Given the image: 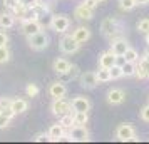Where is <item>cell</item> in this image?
Instances as JSON below:
<instances>
[{"label":"cell","mask_w":149,"mask_h":144,"mask_svg":"<svg viewBox=\"0 0 149 144\" xmlns=\"http://www.w3.org/2000/svg\"><path fill=\"white\" fill-rule=\"evenodd\" d=\"M59 122H61L65 129H70V127L74 126V112H69V114H65V116H62Z\"/></svg>","instance_id":"cell-25"},{"label":"cell","mask_w":149,"mask_h":144,"mask_svg":"<svg viewBox=\"0 0 149 144\" xmlns=\"http://www.w3.org/2000/svg\"><path fill=\"white\" fill-rule=\"evenodd\" d=\"M95 76H97V81H99V82H111V81H112L111 70H109L107 67H99V70L95 72Z\"/></svg>","instance_id":"cell-22"},{"label":"cell","mask_w":149,"mask_h":144,"mask_svg":"<svg viewBox=\"0 0 149 144\" xmlns=\"http://www.w3.org/2000/svg\"><path fill=\"white\" fill-rule=\"evenodd\" d=\"M119 7L124 12H129V10H132L136 7V2L134 0H119Z\"/></svg>","instance_id":"cell-28"},{"label":"cell","mask_w":149,"mask_h":144,"mask_svg":"<svg viewBox=\"0 0 149 144\" xmlns=\"http://www.w3.org/2000/svg\"><path fill=\"white\" fill-rule=\"evenodd\" d=\"M82 5H84V7H87V8H91V10H95L97 5H99V2H97V0H84V2H82Z\"/></svg>","instance_id":"cell-34"},{"label":"cell","mask_w":149,"mask_h":144,"mask_svg":"<svg viewBox=\"0 0 149 144\" xmlns=\"http://www.w3.org/2000/svg\"><path fill=\"white\" fill-rule=\"evenodd\" d=\"M8 124H10V119L0 114V129H5V127H8Z\"/></svg>","instance_id":"cell-39"},{"label":"cell","mask_w":149,"mask_h":144,"mask_svg":"<svg viewBox=\"0 0 149 144\" xmlns=\"http://www.w3.org/2000/svg\"><path fill=\"white\" fill-rule=\"evenodd\" d=\"M109 70H111V77H112V81H114V79H121L122 77V67L121 65H116L114 64Z\"/></svg>","instance_id":"cell-31"},{"label":"cell","mask_w":149,"mask_h":144,"mask_svg":"<svg viewBox=\"0 0 149 144\" xmlns=\"http://www.w3.org/2000/svg\"><path fill=\"white\" fill-rule=\"evenodd\" d=\"M122 55L126 57V61L127 62H137L139 61V54H137V50L132 49V47H127V50H126Z\"/></svg>","instance_id":"cell-26"},{"label":"cell","mask_w":149,"mask_h":144,"mask_svg":"<svg viewBox=\"0 0 149 144\" xmlns=\"http://www.w3.org/2000/svg\"><path fill=\"white\" fill-rule=\"evenodd\" d=\"M141 64L146 67V72H148V77H149V61L148 59H141Z\"/></svg>","instance_id":"cell-42"},{"label":"cell","mask_w":149,"mask_h":144,"mask_svg":"<svg viewBox=\"0 0 149 144\" xmlns=\"http://www.w3.org/2000/svg\"><path fill=\"white\" fill-rule=\"evenodd\" d=\"M12 14L15 15V19H19V20L22 22V19H24V15H25V12H27V7L24 5V3H20V2H17V5H15L12 10H10Z\"/></svg>","instance_id":"cell-23"},{"label":"cell","mask_w":149,"mask_h":144,"mask_svg":"<svg viewBox=\"0 0 149 144\" xmlns=\"http://www.w3.org/2000/svg\"><path fill=\"white\" fill-rule=\"evenodd\" d=\"M97 2H99V3H101V2H106V0H97Z\"/></svg>","instance_id":"cell-45"},{"label":"cell","mask_w":149,"mask_h":144,"mask_svg":"<svg viewBox=\"0 0 149 144\" xmlns=\"http://www.w3.org/2000/svg\"><path fill=\"white\" fill-rule=\"evenodd\" d=\"M122 67V77H134L136 76V62H124Z\"/></svg>","instance_id":"cell-21"},{"label":"cell","mask_w":149,"mask_h":144,"mask_svg":"<svg viewBox=\"0 0 149 144\" xmlns=\"http://www.w3.org/2000/svg\"><path fill=\"white\" fill-rule=\"evenodd\" d=\"M27 39H29L30 49H32V50H37V52L45 50V49L49 47V42H50L49 35L45 34L44 30H40V32H37V34H34V35H30V37H27Z\"/></svg>","instance_id":"cell-2"},{"label":"cell","mask_w":149,"mask_h":144,"mask_svg":"<svg viewBox=\"0 0 149 144\" xmlns=\"http://www.w3.org/2000/svg\"><path fill=\"white\" fill-rule=\"evenodd\" d=\"M137 30L142 32V34H148L149 32V19H142V20L137 22Z\"/></svg>","instance_id":"cell-32"},{"label":"cell","mask_w":149,"mask_h":144,"mask_svg":"<svg viewBox=\"0 0 149 144\" xmlns=\"http://www.w3.org/2000/svg\"><path fill=\"white\" fill-rule=\"evenodd\" d=\"M81 86L84 89H95L97 86H99V81H97V76H95V72H81Z\"/></svg>","instance_id":"cell-9"},{"label":"cell","mask_w":149,"mask_h":144,"mask_svg":"<svg viewBox=\"0 0 149 144\" xmlns=\"http://www.w3.org/2000/svg\"><path fill=\"white\" fill-rule=\"evenodd\" d=\"M141 119L144 122H149V104L148 106H144L141 109Z\"/></svg>","instance_id":"cell-35"},{"label":"cell","mask_w":149,"mask_h":144,"mask_svg":"<svg viewBox=\"0 0 149 144\" xmlns=\"http://www.w3.org/2000/svg\"><path fill=\"white\" fill-rule=\"evenodd\" d=\"M7 44H8V35H7V32L0 30V47H3V45H7Z\"/></svg>","instance_id":"cell-37"},{"label":"cell","mask_w":149,"mask_h":144,"mask_svg":"<svg viewBox=\"0 0 149 144\" xmlns=\"http://www.w3.org/2000/svg\"><path fill=\"white\" fill-rule=\"evenodd\" d=\"M72 37H74L75 40H77V42L82 45V44H86V42L91 39V29L81 25V27H77L74 32H72Z\"/></svg>","instance_id":"cell-16"},{"label":"cell","mask_w":149,"mask_h":144,"mask_svg":"<svg viewBox=\"0 0 149 144\" xmlns=\"http://www.w3.org/2000/svg\"><path fill=\"white\" fill-rule=\"evenodd\" d=\"M70 106H72V111H74V112H89V111H91V101L84 96L72 97Z\"/></svg>","instance_id":"cell-8"},{"label":"cell","mask_w":149,"mask_h":144,"mask_svg":"<svg viewBox=\"0 0 149 144\" xmlns=\"http://www.w3.org/2000/svg\"><path fill=\"white\" fill-rule=\"evenodd\" d=\"M49 94H50V97H54V99L65 97V94H67V87H65V84L64 82L55 81V82L50 84V87H49Z\"/></svg>","instance_id":"cell-12"},{"label":"cell","mask_w":149,"mask_h":144,"mask_svg":"<svg viewBox=\"0 0 149 144\" xmlns=\"http://www.w3.org/2000/svg\"><path fill=\"white\" fill-rule=\"evenodd\" d=\"M19 2H20V0H19Z\"/></svg>","instance_id":"cell-46"},{"label":"cell","mask_w":149,"mask_h":144,"mask_svg":"<svg viewBox=\"0 0 149 144\" xmlns=\"http://www.w3.org/2000/svg\"><path fill=\"white\" fill-rule=\"evenodd\" d=\"M50 111H52V114L57 117H62L69 114V112H72V106H70V101H67L65 97H61V99H54V102L50 106Z\"/></svg>","instance_id":"cell-6"},{"label":"cell","mask_w":149,"mask_h":144,"mask_svg":"<svg viewBox=\"0 0 149 144\" xmlns=\"http://www.w3.org/2000/svg\"><path fill=\"white\" fill-rule=\"evenodd\" d=\"M47 134H49V137H50V141H61V139L65 137L67 131H65V127H64L61 122H57V124H52V126L49 127Z\"/></svg>","instance_id":"cell-13"},{"label":"cell","mask_w":149,"mask_h":144,"mask_svg":"<svg viewBox=\"0 0 149 144\" xmlns=\"http://www.w3.org/2000/svg\"><path fill=\"white\" fill-rule=\"evenodd\" d=\"M124 99H126V94H124V90L122 89L114 87V89H111L107 92V102L112 104V106H119V104H122L124 102Z\"/></svg>","instance_id":"cell-14"},{"label":"cell","mask_w":149,"mask_h":144,"mask_svg":"<svg viewBox=\"0 0 149 144\" xmlns=\"http://www.w3.org/2000/svg\"><path fill=\"white\" fill-rule=\"evenodd\" d=\"M50 27H52V30L59 32V34H65L69 30V27H70V19L64 14L52 15V19H50Z\"/></svg>","instance_id":"cell-5"},{"label":"cell","mask_w":149,"mask_h":144,"mask_svg":"<svg viewBox=\"0 0 149 144\" xmlns=\"http://www.w3.org/2000/svg\"><path fill=\"white\" fill-rule=\"evenodd\" d=\"M10 104H12V99H8V97H0V111L5 109V107H10Z\"/></svg>","instance_id":"cell-36"},{"label":"cell","mask_w":149,"mask_h":144,"mask_svg":"<svg viewBox=\"0 0 149 144\" xmlns=\"http://www.w3.org/2000/svg\"><path fill=\"white\" fill-rule=\"evenodd\" d=\"M40 30H44L42 29V24L39 20H24L22 22V34L25 35V37H30V35L37 34V32H40Z\"/></svg>","instance_id":"cell-10"},{"label":"cell","mask_w":149,"mask_h":144,"mask_svg":"<svg viewBox=\"0 0 149 144\" xmlns=\"http://www.w3.org/2000/svg\"><path fill=\"white\" fill-rule=\"evenodd\" d=\"M79 47H81V44L72 37V34L64 35L61 39V42H59V49H61L64 54H75L79 50Z\"/></svg>","instance_id":"cell-7"},{"label":"cell","mask_w":149,"mask_h":144,"mask_svg":"<svg viewBox=\"0 0 149 144\" xmlns=\"http://www.w3.org/2000/svg\"><path fill=\"white\" fill-rule=\"evenodd\" d=\"M25 92H27V96H29V97H35V96H39L40 89H39V86H37V84H27V87H25Z\"/></svg>","instance_id":"cell-29"},{"label":"cell","mask_w":149,"mask_h":144,"mask_svg":"<svg viewBox=\"0 0 149 144\" xmlns=\"http://www.w3.org/2000/svg\"><path fill=\"white\" fill-rule=\"evenodd\" d=\"M10 107L14 109L15 114H24V112L29 109V102L25 99H22V97H17V99H12Z\"/></svg>","instance_id":"cell-19"},{"label":"cell","mask_w":149,"mask_h":144,"mask_svg":"<svg viewBox=\"0 0 149 144\" xmlns=\"http://www.w3.org/2000/svg\"><path fill=\"white\" fill-rule=\"evenodd\" d=\"M37 2H39V0H20V3H24L27 8H29V7H34Z\"/></svg>","instance_id":"cell-40"},{"label":"cell","mask_w":149,"mask_h":144,"mask_svg":"<svg viewBox=\"0 0 149 144\" xmlns=\"http://www.w3.org/2000/svg\"><path fill=\"white\" fill-rule=\"evenodd\" d=\"M127 47H129V42L124 39V37H119V39H112L111 40V52L114 55H122L126 50H127Z\"/></svg>","instance_id":"cell-11"},{"label":"cell","mask_w":149,"mask_h":144,"mask_svg":"<svg viewBox=\"0 0 149 144\" xmlns=\"http://www.w3.org/2000/svg\"><path fill=\"white\" fill-rule=\"evenodd\" d=\"M15 15L12 12H2L0 14V29H12L15 25Z\"/></svg>","instance_id":"cell-18"},{"label":"cell","mask_w":149,"mask_h":144,"mask_svg":"<svg viewBox=\"0 0 149 144\" xmlns=\"http://www.w3.org/2000/svg\"><path fill=\"white\" fill-rule=\"evenodd\" d=\"M74 17L79 19V20H92V19H94V10L84 7L81 3V5H77V7L74 8Z\"/></svg>","instance_id":"cell-15"},{"label":"cell","mask_w":149,"mask_h":144,"mask_svg":"<svg viewBox=\"0 0 149 144\" xmlns=\"http://www.w3.org/2000/svg\"><path fill=\"white\" fill-rule=\"evenodd\" d=\"M146 44H148V45H149V32H148V34H146Z\"/></svg>","instance_id":"cell-44"},{"label":"cell","mask_w":149,"mask_h":144,"mask_svg":"<svg viewBox=\"0 0 149 144\" xmlns=\"http://www.w3.org/2000/svg\"><path fill=\"white\" fill-rule=\"evenodd\" d=\"M89 122V112H74V124L86 126Z\"/></svg>","instance_id":"cell-24"},{"label":"cell","mask_w":149,"mask_h":144,"mask_svg":"<svg viewBox=\"0 0 149 144\" xmlns=\"http://www.w3.org/2000/svg\"><path fill=\"white\" fill-rule=\"evenodd\" d=\"M34 141H37V143H47V141H50V137L45 132H39V134H35Z\"/></svg>","instance_id":"cell-33"},{"label":"cell","mask_w":149,"mask_h":144,"mask_svg":"<svg viewBox=\"0 0 149 144\" xmlns=\"http://www.w3.org/2000/svg\"><path fill=\"white\" fill-rule=\"evenodd\" d=\"M65 137H67L69 141H74V143H86V141L91 139L87 127L86 126H79V124H74L69 129V132L65 134Z\"/></svg>","instance_id":"cell-3"},{"label":"cell","mask_w":149,"mask_h":144,"mask_svg":"<svg viewBox=\"0 0 149 144\" xmlns=\"http://www.w3.org/2000/svg\"><path fill=\"white\" fill-rule=\"evenodd\" d=\"M116 137L119 141H139V137H136V129L132 124H119L116 129Z\"/></svg>","instance_id":"cell-4"},{"label":"cell","mask_w":149,"mask_h":144,"mask_svg":"<svg viewBox=\"0 0 149 144\" xmlns=\"http://www.w3.org/2000/svg\"><path fill=\"white\" fill-rule=\"evenodd\" d=\"M69 67H70V62H69L67 59H62V57L55 59L54 64H52V69H54L57 74H64V72H67Z\"/></svg>","instance_id":"cell-20"},{"label":"cell","mask_w":149,"mask_h":144,"mask_svg":"<svg viewBox=\"0 0 149 144\" xmlns=\"http://www.w3.org/2000/svg\"><path fill=\"white\" fill-rule=\"evenodd\" d=\"M136 2V5H148L149 3V0H134Z\"/></svg>","instance_id":"cell-43"},{"label":"cell","mask_w":149,"mask_h":144,"mask_svg":"<svg viewBox=\"0 0 149 144\" xmlns=\"http://www.w3.org/2000/svg\"><path fill=\"white\" fill-rule=\"evenodd\" d=\"M126 62V57L124 55H116V65H122Z\"/></svg>","instance_id":"cell-41"},{"label":"cell","mask_w":149,"mask_h":144,"mask_svg":"<svg viewBox=\"0 0 149 144\" xmlns=\"http://www.w3.org/2000/svg\"><path fill=\"white\" fill-rule=\"evenodd\" d=\"M121 30H122V24H121V20H117L116 17H106V19L101 22V34L104 35V37H107L109 40L122 37Z\"/></svg>","instance_id":"cell-1"},{"label":"cell","mask_w":149,"mask_h":144,"mask_svg":"<svg viewBox=\"0 0 149 144\" xmlns=\"http://www.w3.org/2000/svg\"><path fill=\"white\" fill-rule=\"evenodd\" d=\"M116 64V55L111 52V50H106L99 55V67H107L111 69Z\"/></svg>","instance_id":"cell-17"},{"label":"cell","mask_w":149,"mask_h":144,"mask_svg":"<svg viewBox=\"0 0 149 144\" xmlns=\"http://www.w3.org/2000/svg\"><path fill=\"white\" fill-rule=\"evenodd\" d=\"M17 2H19V0H3V7L7 8V10H12V8L17 5Z\"/></svg>","instance_id":"cell-38"},{"label":"cell","mask_w":149,"mask_h":144,"mask_svg":"<svg viewBox=\"0 0 149 144\" xmlns=\"http://www.w3.org/2000/svg\"><path fill=\"white\" fill-rule=\"evenodd\" d=\"M136 77L137 79H148V72H146V67L141 64V61L136 62Z\"/></svg>","instance_id":"cell-27"},{"label":"cell","mask_w":149,"mask_h":144,"mask_svg":"<svg viewBox=\"0 0 149 144\" xmlns=\"http://www.w3.org/2000/svg\"><path fill=\"white\" fill-rule=\"evenodd\" d=\"M10 61V50L7 49V45L0 47V64H5Z\"/></svg>","instance_id":"cell-30"}]
</instances>
